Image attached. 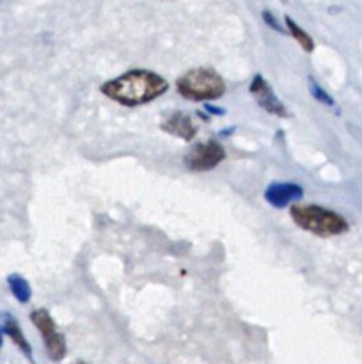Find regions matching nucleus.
Returning <instances> with one entry per match:
<instances>
[{
	"instance_id": "f257e3e1",
	"label": "nucleus",
	"mask_w": 362,
	"mask_h": 364,
	"mask_svg": "<svg viewBox=\"0 0 362 364\" xmlns=\"http://www.w3.org/2000/svg\"><path fill=\"white\" fill-rule=\"evenodd\" d=\"M167 89L169 84L165 78L149 70H131L102 85L106 98L124 107L144 105L162 96Z\"/></svg>"
},
{
	"instance_id": "f03ea898",
	"label": "nucleus",
	"mask_w": 362,
	"mask_h": 364,
	"mask_svg": "<svg viewBox=\"0 0 362 364\" xmlns=\"http://www.w3.org/2000/svg\"><path fill=\"white\" fill-rule=\"evenodd\" d=\"M290 215L298 228L316 237H336L348 231V223L339 213L318 205H295L291 206Z\"/></svg>"
},
{
	"instance_id": "7ed1b4c3",
	"label": "nucleus",
	"mask_w": 362,
	"mask_h": 364,
	"mask_svg": "<svg viewBox=\"0 0 362 364\" xmlns=\"http://www.w3.org/2000/svg\"><path fill=\"white\" fill-rule=\"evenodd\" d=\"M177 92L190 102L216 100L226 92V82L209 68H192L176 80Z\"/></svg>"
},
{
	"instance_id": "20e7f679",
	"label": "nucleus",
	"mask_w": 362,
	"mask_h": 364,
	"mask_svg": "<svg viewBox=\"0 0 362 364\" xmlns=\"http://www.w3.org/2000/svg\"><path fill=\"white\" fill-rule=\"evenodd\" d=\"M31 320L35 326V329L41 333L43 340H45V348L48 358L55 363L62 361L67 352L66 340H64L62 333L57 329L55 322L50 316V313L46 309H34L31 315Z\"/></svg>"
},
{
	"instance_id": "39448f33",
	"label": "nucleus",
	"mask_w": 362,
	"mask_h": 364,
	"mask_svg": "<svg viewBox=\"0 0 362 364\" xmlns=\"http://www.w3.org/2000/svg\"><path fill=\"white\" fill-rule=\"evenodd\" d=\"M224 159H226V149L222 148V144L215 141H208L194 146L185 155L183 162L187 169L195 171V173H204V171L215 169Z\"/></svg>"
},
{
	"instance_id": "423d86ee",
	"label": "nucleus",
	"mask_w": 362,
	"mask_h": 364,
	"mask_svg": "<svg viewBox=\"0 0 362 364\" xmlns=\"http://www.w3.org/2000/svg\"><path fill=\"white\" fill-rule=\"evenodd\" d=\"M251 92L254 95L256 102L259 103V107L265 109L268 114H273V116H279V117H290L287 109L280 103V100L277 98L273 89L270 87V84L261 77V75L252 78Z\"/></svg>"
},
{
	"instance_id": "0eeeda50",
	"label": "nucleus",
	"mask_w": 362,
	"mask_h": 364,
	"mask_svg": "<svg viewBox=\"0 0 362 364\" xmlns=\"http://www.w3.org/2000/svg\"><path fill=\"white\" fill-rule=\"evenodd\" d=\"M160 127L163 132L183 139V141H194V137L197 135V124L192 121L188 114L180 112V110H174L172 114H169Z\"/></svg>"
},
{
	"instance_id": "6e6552de",
	"label": "nucleus",
	"mask_w": 362,
	"mask_h": 364,
	"mask_svg": "<svg viewBox=\"0 0 362 364\" xmlns=\"http://www.w3.org/2000/svg\"><path fill=\"white\" fill-rule=\"evenodd\" d=\"M304 196L300 185L297 183H272L265 191V199L273 206V208H286L291 203L298 201Z\"/></svg>"
},
{
	"instance_id": "1a4fd4ad",
	"label": "nucleus",
	"mask_w": 362,
	"mask_h": 364,
	"mask_svg": "<svg viewBox=\"0 0 362 364\" xmlns=\"http://www.w3.org/2000/svg\"><path fill=\"white\" fill-rule=\"evenodd\" d=\"M4 322H2V331L7 334V336L13 340V343L16 345L18 348H20L21 352H23L25 355L28 358V361H32V348H31V343H28L27 340H25V334L23 331H21V327L18 326L16 318H13L11 315H2Z\"/></svg>"
},
{
	"instance_id": "9d476101",
	"label": "nucleus",
	"mask_w": 362,
	"mask_h": 364,
	"mask_svg": "<svg viewBox=\"0 0 362 364\" xmlns=\"http://www.w3.org/2000/svg\"><path fill=\"white\" fill-rule=\"evenodd\" d=\"M7 283H9L11 288V294L14 295L20 304H27L32 297V290H31V284L27 283V279H23L21 276L18 274H13V276L7 277Z\"/></svg>"
},
{
	"instance_id": "9b49d317",
	"label": "nucleus",
	"mask_w": 362,
	"mask_h": 364,
	"mask_svg": "<svg viewBox=\"0 0 362 364\" xmlns=\"http://www.w3.org/2000/svg\"><path fill=\"white\" fill-rule=\"evenodd\" d=\"M286 25H287V31L291 32V36H293L298 43H300V46L305 50V52H312V50H314V43H312L311 36H309L307 32L302 31V28L298 27L290 16H286Z\"/></svg>"
},
{
	"instance_id": "f8f14e48",
	"label": "nucleus",
	"mask_w": 362,
	"mask_h": 364,
	"mask_svg": "<svg viewBox=\"0 0 362 364\" xmlns=\"http://www.w3.org/2000/svg\"><path fill=\"white\" fill-rule=\"evenodd\" d=\"M309 87H311V95L314 96L316 100H318V102H322V103H325V105H329V107H334V100H332V96L329 95V92L327 91H323L322 87H319V84L316 80H309Z\"/></svg>"
},
{
	"instance_id": "ddd939ff",
	"label": "nucleus",
	"mask_w": 362,
	"mask_h": 364,
	"mask_svg": "<svg viewBox=\"0 0 362 364\" xmlns=\"http://www.w3.org/2000/svg\"><path fill=\"white\" fill-rule=\"evenodd\" d=\"M263 16H265V21L268 25H272L273 28H275V31H279V32H283V27H280L279 23H277L275 21V18L272 16V13H268V11H265V13H263Z\"/></svg>"
},
{
	"instance_id": "4468645a",
	"label": "nucleus",
	"mask_w": 362,
	"mask_h": 364,
	"mask_svg": "<svg viewBox=\"0 0 362 364\" xmlns=\"http://www.w3.org/2000/svg\"><path fill=\"white\" fill-rule=\"evenodd\" d=\"M0 345H2V331H0Z\"/></svg>"
},
{
	"instance_id": "2eb2a0df",
	"label": "nucleus",
	"mask_w": 362,
	"mask_h": 364,
	"mask_svg": "<svg viewBox=\"0 0 362 364\" xmlns=\"http://www.w3.org/2000/svg\"><path fill=\"white\" fill-rule=\"evenodd\" d=\"M73 364H87V363H84V361H77V363H73Z\"/></svg>"
}]
</instances>
